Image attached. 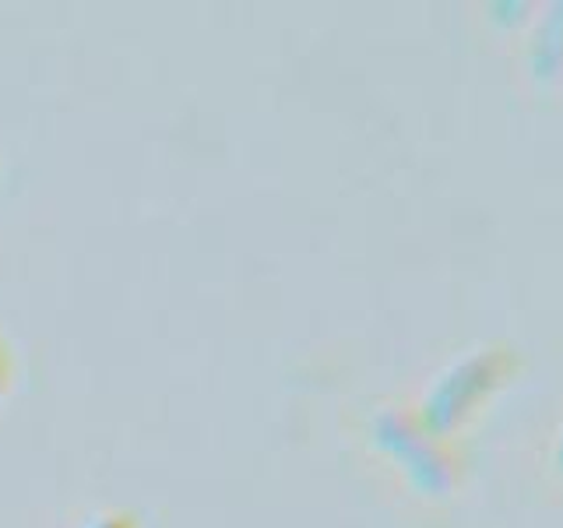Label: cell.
I'll return each mask as SVG.
<instances>
[{
    "label": "cell",
    "instance_id": "6da1fadb",
    "mask_svg": "<svg viewBox=\"0 0 563 528\" xmlns=\"http://www.w3.org/2000/svg\"><path fill=\"white\" fill-rule=\"evenodd\" d=\"M521 374H525V356L518 345L486 342L465 352L457 363H451L433 381V387L416 413L437 437L462 440V433L489 409V402L500 392H507Z\"/></svg>",
    "mask_w": 563,
    "mask_h": 528
},
{
    "label": "cell",
    "instance_id": "7a4b0ae2",
    "mask_svg": "<svg viewBox=\"0 0 563 528\" xmlns=\"http://www.w3.org/2000/svg\"><path fill=\"white\" fill-rule=\"evenodd\" d=\"M377 444L395 458L422 497H451L468 475L462 440L437 437L416 409H387L374 422Z\"/></svg>",
    "mask_w": 563,
    "mask_h": 528
},
{
    "label": "cell",
    "instance_id": "3957f363",
    "mask_svg": "<svg viewBox=\"0 0 563 528\" xmlns=\"http://www.w3.org/2000/svg\"><path fill=\"white\" fill-rule=\"evenodd\" d=\"M525 70L539 88L563 78V4H550L532 25L525 46Z\"/></svg>",
    "mask_w": 563,
    "mask_h": 528
},
{
    "label": "cell",
    "instance_id": "277c9868",
    "mask_svg": "<svg viewBox=\"0 0 563 528\" xmlns=\"http://www.w3.org/2000/svg\"><path fill=\"white\" fill-rule=\"evenodd\" d=\"M553 469H556V475L563 480V430L556 433V444H553Z\"/></svg>",
    "mask_w": 563,
    "mask_h": 528
},
{
    "label": "cell",
    "instance_id": "5b68a950",
    "mask_svg": "<svg viewBox=\"0 0 563 528\" xmlns=\"http://www.w3.org/2000/svg\"><path fill=\"white\" fill-rule=\"evenodd\" d=\"M8 387V356H4V345H0V392Z\"/></svg>",
    "mask_w": 563,
    "mask_h": 528
},
{
    "label": "cell",
    "instance_id": "8992f818",
    "mask_svg": "<svg viewBox=\"0 0 563 528\" xmlns=\"http://www.w3.org/2000/svg\"><path fill=\"white\" fill-rule=\"evenodd\" d=\"M99 528H134V525H128V518H110V521H102Z\"/></svg>",
    "mask_w": 563,
    "mask_h": 528
}]
</instances>
